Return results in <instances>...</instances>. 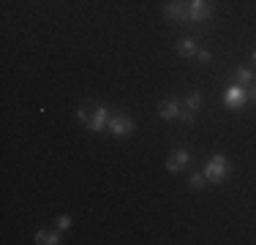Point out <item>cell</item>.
Listing matches in <instances>:
<instances>
[{"mask_svg": "<svg viewBox=\"0 0 256 245\" xmlns=\"http://www.w3.org/2000/svg\"><path fill=\"white\" fill-rule=\"evenodd\" d=\"M106 128H109L112 136H131L134 134V120L126 118V114H114V118H109Z\"/></svg>", "mask_w": 256, "mask_h": 245, "instance_id": "cell-4", "label": "cell"}, {"mask_svg": "<svg viewBox=\"0 0 256 245\" xmlns=\"http://www.w3.org/2000/svg\"><path fill=\"white\" fill-rule=\"evenodd\" d=\"M188 161H191V152H188L186 147H178V150L172 152V158L166 161V169H169V172H180Z\"/></svg>", "mask_w": 256, "mask_h": 245, "instance_id": "cell-7", "label": "cell"}, {"mask_svg": "<svg viewBox=\"0 0 256 245\" xmlns=\"http://www.w3.org/2000/svg\"><path fill=\"white\" fill-rule=\"evenodd\" d=\"M180 120L186 122V126H191V122H194V112H191V109L182 106V109H180Z\"/></svg>", "mask_w": 256, "mask_h": 245, "instance_id": "cell-14", "label": "cell"}, {"mask_svg": "<svg viewBox=\"0 0 256 245\" xmlns=\"http://www.w3.org/2000/svg\"><path fill=\"white\" fill-rule=\"evenodd\" d=\"M76 118L84 122V126H90V114H88V109H76Z\"/></svg>", "mask_w": 256, "mask_h": 245, "instance_id": "cell-17", "label": "cell"}, {"mask_svg": "<svg viewBox=\"0 0 256 245\" xmlns=\"http://www.w3.org/2000/svg\"><path fill=\"white\" fill-rule=\"evenodd\" d=\"M234 82L242 84V88H251V84H254V71H251V66H240V68L234 71Z\"/></svg>", "mask_w": 256, "mask_h": 245, "instance_id": "cell-9", "label": "cell"}, {"mask_svg": "<svg viewBox=\"0 0 256 245\" xmlns=\"http://www.w3.org/2000/svg\"><path fill=\"white\" fill-rule=\"evenodd\" d=\"M106 122H109V106H104V104H101V106L93 109L88 128H90V131H104V126H106Z\"/></svg>", "mask_w": 256, "mask_h": 245, "instance_id": "cell-6", "label": "cell"}, {"mask_svg": "<svg viewBox=\"0 0 256 245\" xmlns=\"http://www.w3.org/2000/svg\"><path fill=\"white\" fill-rule=\"evenodd\" d=\"M196 60H199V63H210V60H212V52H207V49H199V52H196Z\"/></svg>", "mask_w": 256, "mask_h": 245, "instance_id": "cell-15", "label": "cell"}, {"mask_svg": "<svg viewBox=\"0 0 256 245\" xmlns=\"http://www.w3.org/2000/svg\"><path fill=\"white\" fill-rule=\"evenodd\" d=\"M224 101H226L229 109H242V106H246V101H248V88L232 82L226 88V93H224Z\"/></svg>", "mask_w": 256, "mask_h": 245, "instance_id": "cell-3", "label": "cell"}, {"mask_svg": "<svg viewBox=\"0 0 256 245\" xmlns=\"http://www.w3.org/2000/svg\"><path fill=\"white\" fill-rule=\"evenodd\" d=\"M180 101H174V98H169V101H161L158 104V114H161L164 120H172V118H180Z\"/></svg>", "mask_w": 256, "mask_h": 245, "instance_id": "cell-8", "label": "cell"}, {"mask_svg": "<svg viewBox=\"0 0 256 245\" xmlns=\"http://www.w3.org/2000/svg\"><path fill=\"white\" fill-rule=\"evenodd\" d=\"M178 52L182 54V58H194V54L199 52V46H196V41H194V38H180L178 41Z\"/></svg>", "mask_w": 256, "mask_h": 245, "instance_id": "cell-10", "label": "cell"}, {"mask_svg": "<svg viewBox=\"0 0 256 245\" xmlns=\"http://www.w3.org/2000/svg\"><path fill=\"white\" fill-rule=\"evenodd\" d=\"M248 96H251V101L256 104V84H251V93H248Z\"/></svg>", "mask_w": 256, "mask_h": 245, "instance_id": "cell-18", "label": "cell"}, {"mask_svg": "<svg viewBox=\"0 0 256 245\" xmlns=\"http://www.w3.org/2000/svg\"><path fill=\"white\" fill-rule=\"evenodd\" d=\"M166 20L178 22V24H188L191 22V8H188V0H169L166 8H164Z\"/></svg>", "mask_w": 256, "mask_h": 245, "instance_id": "cell-2", "label": "cell"}, {"mask_svg": "<svg viewBox=\"0 0 256 245\" xmlns=\"http://www.w3.org/2000/svg\"><path fill=\"white\" fill-rule=\"evenodd\" d=\"M254 63H256V52H254Z\"/></svg>", "mask_w": 256, "mask_h": 245, "instance_id": "cell-19", "label": "cell"}, {"mask_svg": "<svg viewBox=\"0 0 256 245\" xmlns=\"http://www.w3.org/2000/svg\"><path fill=\"white\" fill-rule=\"evenodd\" d=\"M191 22H207L212 16V0H188Z\"/></svg>", "mask_w": 256, "mask_h": 245, "instance_id": "cell-5", "label": "cell"}, {"mask_svg": "<svg viewBox=\"0 0 256 245\" xmlns=\"http://www.w3.org/2000/svg\"><path fill=\"white\" fill-rule=\"evenodd\" d=\"M204 180H207L204 172H199V174H191V177H188V186H191V188H202Z\"/></svg>", "mask_w": 256, "mask_h": 245, "instance_id": "cell-13", "label": "cell"}, {"mask_svg": "<svg viewBox=\"0 0 256 245\" xmlns=\"http://www.w3.org/2000/svg\"><path fill=\"white\" fill-rule=\"evenodd\" d=\"M68 226H71V216H60V218H58V229H60V232L68 229Z\"/></svg>", "mask_w": 256, "mask_h": 245, "instance_id": "cell-16", "label": "cell"}, {"mask_svg": "<svg viewBox=\"0 0 256 245\" xmlns=\"http://www.w3.org/2000/svg\"><path fill=\"white\" fill-rule=\"evenodd\" d=\"M182 106L191 109V112H196V109L202 106V96H199V93H188V96H186V101H182Z\"/></svg>", "mask_w": 256, "mask_h": 245, "instance_id": "cell-12", "label": "cell"}, {"mask_svg": "<svg viewBox=\"0 0 256 245\" xmlns=\"http://www.w3.org/2000/svg\"><path fill=\"white\" fill-rule=\"evenodd\" d=\"M36 242H38V245H58L60 242V234H58V232L38 229V232H36Z\"/></svg>", "mask_w": 256, "mask_h": 245, "instance_id": "cell-11", "label": "cell"}, {"mask_svg": "<svg viewBox=\"0 0 256 245\" xmlns=\"http://www.w3.org/2000/svg\"><path fill=\"white\" fill-rule=\"evenodd\" d=\"M226 174H229V161H226V156H212L210 161H207V169H204V177L210 182H224L226 180Z\"/></svg>", "mask_w": 256, "mask_h": 245, "instance_id": "cell-1", "label": "cell"}]
</instances>
